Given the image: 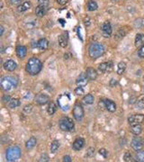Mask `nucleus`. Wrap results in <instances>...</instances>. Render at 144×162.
Listing matches in <instances>:
<instances>
[{"mask_svg": "<svg viewBox=\"0 0 144 162\" xmlns=\"http://www.w3.org/2000/svg\"><path fill=\"white\" fill-rule=\"evenodd\" d=\"M22 2V0H10V3L12 5H18Z\"/></svg>", "mask_w": 144, "mask_h": 162, "instance_id": "37998d69", "label": "nucleus"}, {"mask_svg": "<svg viewBox=\"0 0 144 162\" xmlns=\"http://www.w3.org/2000/svg\"><path fill=\"white\" fill-rule=\"evenodd\" d=\"M11 99H10V96L9 95H5L4 97H3V101L4 102H9Z\"/></svg>", "mask_w": 144, "mask_h": 162, "instance_id": "49530a36", "label": "nucleus"}, {"mask_svg": "<svg viewBox=\"0 0 144 162\" xmlns=\"http://www.w3.org/2000/svg\"><path fill=\"white\" fill-rule=\"evenodd\" d=\"M105 102V108L111 112V113H113L116 110V105L114 104V102H113L112 100H109V99H106V100H104Z\"/></svg>", "mask_w": 144, "mask_h": 162, "instance_id": "4468645a", "label": "nucleus"}, {"mask_svg": "<svg viewBox=\"0 0 144 162\" xmlns=\"http://www.w3.org/2000/svg\"><path fill=\"white\" fill-rule=\"evenodd\" d=\"M99 154L102 155L104 158H106V157H107V151H106V150H105V149L99 150Z\"/></svg>", "mask_w": 144, "mask_h": 162, "instance_id": "ea45409f", "label": "nucleus"}, {"mask_svg": "<svg viewBox=\"0 0 144 162\" xmlns=\"http://www.w3.org/2000/svg\"><path fill=\"white\" fill-rule=\"evenodd\" d=\"M134 26L136 28H142L144 27V19L143 18H138L134 21Z\"/></svg>", "mask_w": 144, "mask_h": 162, "instance_id": "2f4dec72", "label": "nucleus"}, {"mask_svg": "<svg viewBox=\"0 0 144 162\" xmlns=\"http://www.w3.org/2000/svg\"><path fill=\"white\" fill-rule=\"evenodd\" d=\"M21 157V150L17 146H13L7 149L6 158L7 161H15Z\"/></svg>", "mask_w": 144, "mask_h": 162, "instance_id": "20e7f679", "label": "nucleus"}, {"mask_svg": "<svg viewBox=\"0 0 144 162\" xmlns=\"http://www.w3.org/2000/svg\"><path fill=\"white\" fill-rule=\"evenodd\" d=\"M131 145H132V148L135 151H139V150H142V148H143V141L140 137H134L132 141Z\"/></svg>", "mask_w": 144, "mask_h": 162, "instance_id": "6e6552de", "label": "nucleus"}, {"mask_svg": "<svg viewBox=\"0 0 144 162\" xmlns=\"http://www.w3.org/2000/svg\"><path fill=\"white\" fill-rule=\"evenodd\" d=\"M56 111H57V106H56V105H55L53 102H50V103L49 104L48 109H47L48 114H49L50 115H52V114H54L56 113Z\"/></svg>", "mask_w": 144, "mask_h": 162, "instance_id": "a878e982", "label": "nucleus"}, {"mask_svg": "<svg viewBox=\"0 0 144 162\" xmlns=\"http://www.w3.org/2000/svg\"><path fill=\"white\" fill-rule=\"evenodd\" d=\"M94 153H95V150H94V148H89L88 149V152H86V157H92L93 155H94Z\"/></svg>", "mask_w": 144, "mask_h": 162, "instance_id": "58836bf2", "label": "nucleus"}, {"mask_svg": "<svg viewBox=\"0 0 144 162\" xmlns=\"http://www.w3.org/2000/svg\"><path fill=\"white\" fill-rule=\"evenodd\" d=\"M59 125H60L61 130L63 132H71L75 128V124H74V122L72 121V119L69 117H67V116L62 117L60 120Z\"/></svg>", "mask_w": 144, "mask_h": 162, "instance_id": "7ed1b4c3", "label": "nucleus"}, {"mask_svg": "<svg viewBox=\"0 0 144 162\" xmlns=\"http://www.w3.org/2000/svg\"><path fill=\"white\" fill-rule=\"evenodd\" d=\"M36 143H37L36 139H35L34 137H31L30 139H29V140L26 141L25 147H26V149H27V150H32L33 148H34V147H35Z\"/></svg>", "mask_w": 144, "mask_h": 162, "instance_id": "4be33fe9", "label": "nucleus"}, {"mask_svg": "<svg viewBox=\"0 0 144 162\" xmlns=\"http://www.w3.org/2000/svg\"><path fill=\"white\" fill-rule=\"evenodd\" d=\"M104 52H105V47L103 44L99 43H93L88 49L89 57L94 59L101 57L104 54Z\"/></svg>", "mask_w": 144, "mask_h": 162, "instance_id": "f03ea898", "label": "nucleus"}, {"mask_svg": "<svg viewBox=\"0 0 144 162\" xmlns=\"http://www.w3.org/2000/svg\"><path fill=\"white\" fill-rule=\"evenodd\" d=\"M34 101L37 105L39 106H42V105H45L47 104L49 101H50V96L46 94H38L36 96H35V98H34Z\"/></svg>", "mask_w": 144, "mask_h": 162, "instance_id": "0eeeda50", "label": "nucleus"}, {"mask_svg": "<svg viewBox=\"0 0 144 162\" xmlns=\"http://www.w3.org/2000/svg\"><path fill=\"white\" fill-rule=\"evenodd\" d=\"M88 77H86V73H82L77 78L76 83H77V86H85L86 84H88Z\"/></svg>", "mask_w": 144, "mask_h": 162, "instance_id": "ddd939ff", "label": "nucleus"}, {"mask_svg": "<svg viewBox=\"0 0 144 162\" xmlns=\"http://www.w3.org/2000/svg\"><path fill=\"white\" fill-rule=\"evenodd\" d=\"M85 92H84V89H83V86H77L76 89H75V94L77 95H83Z\"/></svg>", "mask_w": 144, "mask_h": 162, "instance_id": "f704fd0d", "label": "nucleus"}, {"mask_svg": "<svg viewBox=\"0 0 144 162\" xmlns=\"http://www.w3.org/2000/svg\"><path fill=\"white\" fill-rule=\"evenodd\" d=\"M101 31H102V34H103V36L107 38V37H110L111 34H112V26H111V23L109 22H105L102 26H101Z\"/></svg>", "mask_w": 144, "mask_h": 162, "instance_id": "1a4fd4ad", "label": "nucleus"}, {"mask_svg": "<svg viewBox=\"0 0 144 162\" xmlns=\"http://www.w3.org/2000/svg\"><path fill=\"white\" fill-rule=\"evenodd\" d=\"M20 101H19V99H17V98H14V99H11L10 101H9V107L10 108H16L17 106H20Z\"/></svg>", "mask_w": 144, "mask_h": 162, "instance_id": "c756f323", "label": "nucleus"}, {"mask_svg": "<svg viewBox=\"0 0 144 162\" xmlns=\"http://www.w3.org/2000/svg\"><path fill=\"white\" fill-rule=\"evenodd\" d=\"M17 82L15 78L12 77H4L0 81V86L4 91H10L13 87H15Z\"/></svg>", "mask_w": 144, "mask_h": 162, "instance_id": "39448f33", "label": "nucleus"}, {"mask_svg": "<svg viewBox=\"0 0 144 162\" xmlns=\"http://www.w3.org/2000/svg\"><path fill=\"white\" fill-rule=\"evenodd\" d=\"M124 161H126V162H130V161H132V160H133V159H132V154H131L130 152H126V153L124 154Z\"/></svg>", "mask_w": 144, "mask_h": 162, "instance_id": "72a5a7b5", "label": "nucleus"}, {"mask_svg": "<svg viewBox=\"0 0 144 162\" xmlns=\"http://www.w3.org/2000/svg\"><path fill=\"white\" fill-rule=\"evenodd\" d=\"M97 7H98V6H97L96 2H95L94 0H89L88 3V6H86V8H88V10L90 12L96 11L97 9Z\"/></svg>", "mask_w": 144, "mask_h": 162, "instance_id": "393cba45", "label": "nucleus"}, {"mask_svg": "<svg viewBox=\"0 0 144 162\" xmlns=\"http://www.w3.org/2000/svg\"><path fill=\"white\" fill-rule=\"evenodd\" d=\"M57 1H58V3H59L60 5L64 6V5H66V4L68 3L69 0H57Z\"/></svg>", "mask_w": 144, "mask_h": 162, "instance_id": "79ce46f5", "label": "nucleus"}, {"mask_svg": "<svg viewBox=\"0 0 144 162\" xmlns=\"http://www.w3.org/2000/svg\"><path fill=\"white\" fill-rule=\"evenodd\" d=\"M142 45H144V34H136V37H135V46L139 48V47H141Z\"/></svg>", "mask_w": 144, "mask_h": 162, "instance_id": "412c9836", "label": "nucleus"}, {"mask_svg": "<svg viewBox=\"0 0 144 162\" xmlns=\"http://www.w3.org/2000/svg\"><path fill=\"white\" fill-rule=\"evenodd\" d=\"M4 68H5V70H7V71H14V70L16 69V63H15L14 60L9 59V60H7V61L5 62V64H4Z\"/></svg>", "mask_w": 144, "mask_h": 162, "instance_id": "dca6fc26", "label": "nucleus"}, {"mask_svg": "<svg viewBox=\"0 0 144 162\" xmlns=\"http://www.w3.org/2000/svg\"><path fill=\"white\" fill-rule=\"evenodd\" d=\"M130 131L134 135H139L142 132V127L140 123H131L130 124Z\"/></svg>", "mask_w": 144, "mask_h": 162, "instance_id": "9b49d317", "label": "nucleus"}, {"mask_svg": "<svg viewBox=\"0 0 144 162\" xmlns=\"http://www.w3.org/2000/svg\"><path fill=\"white\" fill-rule=\"evenodd\" d=\"M0 30H1V34H0V35H3L4 34V27L3 26H0Z\"/></svg>", "mask_w": 144, "mask_h": 162, "instance_id": "09e8293b", "label": "nucleus"}, {"mask_svg": "<svg viewBox=\"0 0 144 162\" xmlns=\"http://www.w3.org/2000/svg\"><path fill=\"white\" fill-rule=\"evenodd\" d=\"M126 70V64L124 62H120L117 66V74L122 75Z\"/></svg>", "mask_w": 144, "mask_h": 162, "instance_id": "cd10ccee", "label": "nucleus"}, {"mask_svg": "<svg viewBox=\"0 0 144 162\" xmlns=\"http://www.w3.org/2000/svg\"><path fill=\"white\" fill-rule=\"evenodd\" d=\"M85 24L86 25V26H89L90 25V22H89V18L88 17L86 19H85Z\"/></svg>", "mask_w": 144, "mask_h": 162, "instance_id": "de8ad7c7", "label": "nucleus"}, {"mask_svg": "<svg viewBox=\"0 0 144 162\" xmlns=\"http://www.w3.org/2000/svg\"><path fill=\"white\" fill-rule=\"evenodd\" d=\"M31 7H32V5H31L30 2H28V1L23 2L22 5H20V6L18 7V11H19V12H25V11H27L28 9H30Z\"/></svg>", "mask_w": 144, "mask_h": 162, "instance_id": "b1692460", "label": "nucleus"}, {"mask_svg": "<svg viewBox=\"0 0 144 162\" xmlns=\"http://www.w3.org/2000/svg\"><path fill=\"white\" fill-rule=\"evenodd\" d=\"M42 69V64L37 58H31L26 64V71L30 75H37Z\"/></svg>", "mask_w": 144, "mask_h": 162, "instance_id": "f257e3e1", "label": "nucleus"}, {"mask_svg": "<svg viewBox=\"0 0 144 162\" xmlns=\"http://www.w3.org/2000/svg\"><path fill=\"white\" fill-rule=\"evenodd\" d=\"M46 7H45L43 5H39L35 9V15L38 17H43L46 14Z\"/></svg>", "mask_w": 144, "mask_h": 162, "instance_id": "aec40b11", "label": "nucleus"}, {"mask_svg": "<svg viewBox=\"0 0 144 162\" xmlns=\"http://www.w3.org/2000/svg\"><path fill=\"white\" fill-rule=\"evenodd\" d=\"M58 41H59V44H60L61 47H62V48L67 47V45H68V37L65 34L60 35Z\"/></svg>", "mask_w": 144, "mask_h": 162, "instance_id": "5701e85b", "label": "nucleus"}, {"mask_svg": "<svg viewBox=\"0 0 144 162\" xmlns=\"http://www.w3.org/2000/svg\"><path fill=\"white\" fill-rule=\"evenodd\" d=\"M50 159H49V157H48V155H46V154H42V156H41V158H40V159H39V161L40 162H47V161H49Z\"/></svg>", "mask_w": 144, "mask_h": 162, "instance_id": "e433bc0d", "label": "nucleus"}, {"mask_svg": "<svg viewBox=\"0 0 144 162\" xmlns=\"http://www.w3.org/2000/svg\"><path fill=\"white\" fill-rule=\"evenodd\" d=\"M83 102L85 104H86V105H91V104H93L94 103V96L91 94L86 95V96H84Z\"/></svg>", "mask_w": 144, "mask_h": 162, "instance_id": "bb28decb", "label": "nucleus"}, {"mask_svg": "<svg viewBox=\"0 0 144 162\" xmlns=\"http://www.w3.org/2000/svg\"><path fill=\"white\" fill-rule=\"evenodd\" d=\"M86 75L89 80H95L97 78V72L93 68H88L86 70Z\"/></svg>", "mask_w": 144, "mask_h": 162, "instance_id": "2eb2a0df", "label": "nucleus"}, {"mask_svg": "<svg viewBox=\"0 0 144 162\" xmlns=\"http://www.w3.org/2000/svg\"><path fill=\"white\" fill-rule=\"evenodd\" d=\"M73 116L77 121H81L82 118L84 117V109L82 107V106L78 103L75 104V106H73Z\"/></svg>", "mask_w": 144, "mask_h": 162, "instance_id": "423d86ee", "label": "nucleus"}, {"mask_svg": "<svg viewBox=\"0 0 144 162\" xmlns=\"http://www.w3.org/2000/svg\"><path fill=\"white\" fill-rule=\"evenodd\" d=\"M85 145V141L82 138H77L74 142H73V149L75 150H80Z\"/></svg>", "mask_w": 144, "mask_h": 162, "instance_id": "6ab92c4d", "label": "nucleus"}, {"mask_svg": "<svg viewBox=\"0 0 144 162\" xmlns=\"http://www.w3.org/2000/svg\"><path fill=\"white\" fill-rule=\"evenodd\" d=\"M63 161H64V162H71L72 159H71V158H70L69 156H65V157L63 158Z\"/></svg>", "mask_w": 144, "mask_h": 162, "instance_id": "a18cd8bd", "label": "nucleus"}, {"mask_svg": "<svg viewBox=\"0 0 144 162\" xmlns=\"http://www.w3.org/2000/svg\"><path fill=\"white\" fill-rule=\"evenodd\" d=\"M137 107L139 109H144V96H141L137 102Z\"/></svg>", "mask_w": 144, "mask_h": 162, "instance_id": "473e14b6", "label": "nucleus"}, {"mask_svg": "<svg viewBox=\"0 0 144 162\" xmlns=\"http://www.w3.org/2000/svg\"><path fill=\"white\" fill-rule=\"evenodd\" d=\"M32 109H33V106H32V105H27V106H24V108H23V111L26 113V114H29L31 111H32Z\"/></svg>", "mask_w": 144, "mask_h": 162, "instance_id": "4c0bfd02", "label": "nucleus"}, {"mask_svg": "<svg viewBox=\"0 0 144 162\" xmlns=\"http://www.w3.org/2000/svg\"><path fill=\"white\" fill-rule=\"evenodd\" d=\"M138 55L140 58L143 59L144 58V45H142L141 47H140L139 51H138Z\"/></svg>", "mask_w": 144, "mask_h": 162, "instance_id": "c9c22d12", "label": "nucleus"}, {"mask_svg": "<svg viewBox=\"0 0 144 162\" xmlns=\"http://www.w3.org/2000/svg\"><path fill=\"white\" fill-rule=\"evenodd\" d=\"M59 148H60V142L58 141H53L50 144V152L55 153Z\"/></svg>", "mask_w": 144, "mask_h": 162, "instance_id": "c85d7f7f", "label": "nucleus"}, {"mask_svg": "<svg viewBox=\"0 0 144 162\" xmlns=\"http://www.w3.org/2000/svg\"><path fill=\"white\" fill-rule=\"evenodd\" d=\"M37 47L41 50V51H45L48 49L49 47V42L47 39L45 38H42L37 42Z\"/></svg>", "mask_w": 144, "mask_h": 162, "instance_id": "f3484780", "label": "nucleus"}, {"mask_svg": "<svg viewBox=\"0 0 144 162\" xmlns=\"http://www.w3.org/2000/svg\"><path fill=\"white\" fill-rule=\"evenodd\" d=\"M112 69H113V65L111 62H103L98 66V70L103 73L110 72Z\"/></svg>", "mask_w": 144, "mask_h": 162, "instance_id": "f8f14e48", "label": "nucleus"}, {"mask_svg": "<svg viewBox=\"0 0 144 162\" xmlns=\"http://www.w3.org/2000/svg\"><path fill=\"white\" fill-rule=\"evenodd\" d=\"M38 3H39V5H43V6L47 7L49 4V0H38Z\"/></svg>", "mask_w": 144, "mask_h": 162, "instance_id": "a19ab883", "label": "nucleus"}, {"mask_svg": "<svg viewBox=\"0 0 144 162\" xmlns=\"http://www.w3.org/2000/svg\"><path fill=\"white\" fill-rule=\"evenodd\" d=\"M117 84H118V83H117V81L115 80V79H113V78L110 81V86H115Z\"/></svg>", "mask_w": 144, "mask_h": 162, "instance_id": "c03bdc74", "label": "nucleus"}, {"mask_svg": "<svg viewBox=\"0 0 144 162\" xmlns=\"http://www.w3.org/2000/svg\"><path fill=\"white\" fill-rule=\"evenodd\" d=\"M26 53H27V49H26L25 46L19 45V46L16 47V54H17L18 58L23 59L26 56Z\"/></svg>", "mask_w": 144, "mask_h": 162, "instance_id": "a211bd4d", "label": "nucleus"}, {"mask_svg": "<svg viewBox=\"0 0 144 162\" xmlns=\"http://www.w3.org/2000/svg\"><path fill=\"white\" fill-rule=\"evenodd\" d=\"M136 160L139 162H144V150H140L137 151Z\"/></svg>", "mask_w": 144, "mask_h": 162, "instance_id": "7c9ffc66", "label": "nucleus"}, {"mask_svg": "<svg viewBox=\"0 0 144 162\" xmlns=\"http://www.w3.org/2000/svg\"><path fill=\"white\" fill-rule=\"evenodd\" d=\"M129 123H142L144 122V115L143 114H134L128 118Z\"/></svg>", "mask_w": 144, "mask_h": 162, "instance_id": "9d476101", "label": "nucleus"}]
</instances>
